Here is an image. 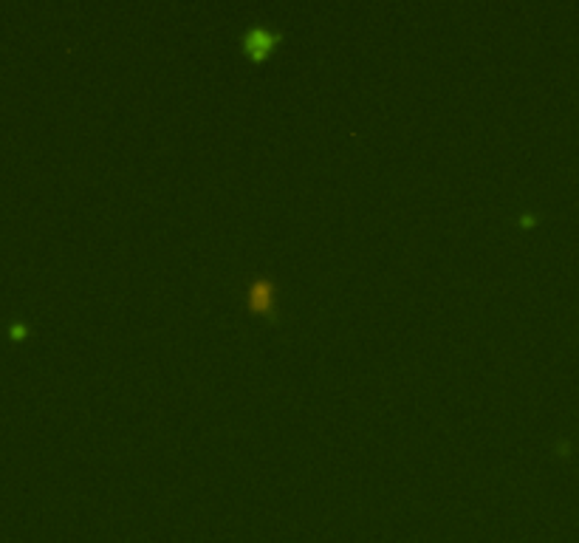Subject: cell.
Returning a JSON list of instances; mask_svg holds the SVG:
<instances>
[{
	"instance_id": "cell-1",
	"label": "cell",
	"mask_w": 579,
	"mask_h": 543,
	"mask_svg": "<svg viewBox=\"0 0 579 543\" xmlns=\"http://www.w3.org/2000/svg\"><path fill=\"white\" fill-rule=\"evenodd\" d=\"M246 306L252 311H260V314H269L275 317L277 314V289H275V280L272 277H255L246 289Z\"/></svg>"
},
{
	"instance_id": "cell-2",
	"label": "cell",
	"mask_w": 579,
	"mask_h": 543,
	"mask_svg": "<svg viewBox=\"0 0 579 543\" xmlns=\"http://www.w3.org/2000/svg\"><path fill=\"white\" fill-rule=\"evenodd\" d=\"M8 331H11V337H23V334H25V325H23V323H11Z\"/></svg>"
}]
</instances>
